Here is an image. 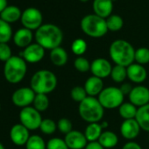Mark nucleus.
<instances>
[{
  "instance_id": "2",
  "label": "nucleus",
  "mask_w": 149,
  "mask_h": 149,
  "mask_svg": "<svg viewBox=\"0 0 149 149\" xmlns=\"http://www.w3.org/2000/svg\"><path fill=\"white\" fill-rule=\"evenodd\" d=\"M135 50L133 46L125 40H116L109 47V54L115 65L128 67L134 62Z\"/></svg>"
},
{
  "instance_id": "36",
  "label": "nucleus",
  "mask_w": 149,
  "mask_h": 149,
  "mask_svg": "<svg viewBox=\"0 0 149 149\" xmlns=\"http://www.w3.org/2000/svg\"><path fill=\"white\" fill-rule=\"evenodd\" d=\"M40 130L46 135H51L57 130V123L51 118H44L40 126Z\"/></svg>"
},
{
  "instance_id": "39",
  "label": "nucleus",
  "mask_w": 149,
  "mask_h": 149,
  "mask_svg": "<svg viewBox=\"0 0 149 149\" xmlns=\"http://www.w3.org/2000/svg\"><path fill=\"white\" fill-rule=\"evenodd\" d=\"M12 56L13 54L10 46L7 43H0V61L6 62Z\"/></svg>"
},
{
  "instance_id": "18",
  "label": "nucleus",
  "mask_w": 149,
  "mask_h": 149,
  "mask_svg": "<svg viewBox=\"0 0 149 149\" xmlns=\"http://www.w3.org/2000/svg\"><path fill=\"white\" fill-rule=\"evenodd\" d=\"M88 97H97L102 92L104 88V81L101 78L91 76L84 83V85Z\"/></svg>"
},
{
  "instance_id": "33",
  "label": "nucleus",
  "mask_w": 149,
  "mask_h": 149,
  "mask_svg": "<svg viewBox=\"0 0 149 149\" xmlns=\"http://www.w3.org/2000/svg\"><path fill=\"white\" fill-rule=\"evenodd\" d=\"M71 51L77 57L83 56V54L87 51V42L81 38L76 39L71 44Z\"/></svg>"
},
{
  "instance_id": "14",
  "label": "nucleus",
  "mask_w": 149,
  "mask_h": 149,
  "mask_svg": "<svg viewBox=\"0 0 149 149\" xmlns=\"http://www.w3.org/2000/svg\"><path fill=\"white\" fill-rule=\"evenodd\" d=\"M64 140L69 149H84L89 143L84 133L77 130H72L66 134Z\"/></svg>"
},
{
  "instance_id": "43",
  "label": "nucleus",
  "mask_w": 149,
  "mask_h": 149,
  "mask_svg": "<svg viewBox=\"0 0 149 149\" xmlns=\"http://www.w3.org/2000/svg\"><path fill=\"white\" fill-rule=\"evenodd\" d=\"M7 0H0V13L7 7Z\"/></svg>"
},
{
  "instance_id": "27",
  "label": "nucleus",
  "mask_w": 149,
  "mask_h": 149,
  "mask_svg": "<svg viewBox=\"0 0 149 149\" xmlns=\"http://www.w3.org/2000/svg\"><path fill=\"white\" fill-rule=\"evenodd\" d=\"M110 77L114 83L123 84L127 78V68L119 65H114L112 67Z\"/></svg>"
},
{
  "instance_id": "17",
  "label": "nucleus",
  "mask_w": 149,
  "mask_h": 149,
  "mask_svg": "<svg viewBox=\"0 0 149 149\" xmlns=\"http://www.w3.org/2000/svg\"><path fill=\"white\" fill-rule=\"evenodd\" d=\"M147 71L146 68L140 64L133 62L127 67V78L133 84H141L146 80Z\"/></svg>"
},
{
  "instance_id": "47",
  "label": "nucleus",
  "mask_w": 149,
  "mask_h": 149,
  "mask_svg": "<svg viewBox=\"0 0 149 149\" xmlns=\"http://www.w3.org/2000/svg\"><path fill=\"white\" fill-rule=\"evenodd\" d=\"M0 110H1V104H0Z\"/></svg>"
},
{
  "instance_id": "13",
  "label": "nucleus",
  "mask_w": 149,
  "mask_h": 149,
  "mask_svg": "<svg viewBox=\"0 0 149 149\" xmlns=\"http://www.w3.org/2000/svg\"><path fill=\"white\" fill-rule=\"evenodd\" d=\"M45 48L38 43H32L21 52L20 56L28 63L40 62L45 56Z\"/></svg>"
},
{
  "instance_id": "41",
  "label": "nucleus",
  "mask_w": 149,
  "mask_h": 149,
  "mask_svg": "<svg viewBox=\"0 0 149 149\" xmlns=\"http://www.w3.org/2000/svg\"><path fill=\"white\" fill-rule=\"evenodd\" d=\"M119 88H120L121 91L123 92V94L125 96V95H129V94H130V92H131V91L132 90L133 87H132L130 84L125 83V84H123Z\"/></svg>"
},
{
  "instance_id": "19",
  "label": "nucleus",
  "mask_w": 149,
  "mask_h": 149,
  "mask_svg": "<svg viewBox=\"0 0 149 149\" xmlns=\"http://www.w3.org/2000/svg\"><path fill=\"white\" fill-rule=\"evenodd\" d=\"M13 42L14 44L21 48H26L29 45L32 44L33 34V32L27 28H19L16 31V33L13 34Z\"/></svg>"
},
{
  "instance_id": "11",
  "label": "nucleus",
  "mask_w": 149,
  "mask_h": 149,
  "mask_svg": "<svg viewBox=\"0 0 149 149\" xmlns=\"http://www.w3.org/2000/svg\"><path fill=\"white\" fill-rule=\"evenodd\" d=\"M112 67L113 66L107 59L99 57L92 61L91 65V72L92 76L104 79L111 76Z\"/></svg>"
},
{
  "instance_id": "10",
  "label": "nucleus",
  "mask_w": 149,
  "mask_h": 149,
  "mask_svg": "<svg viewBox=\"0 0 149 149\" xmlns=\"http://www.w3.org/2000/svg\"><path fill=\"white\" fill-rule=\"evenodd\" d=\"M36 93L31 87H22L16 90L12 95V101L13 104L21 109L33 104Z\"/></svg>"
},
{
  "instance_id": "6",
  "label": "nucleus",
  "mask_w": 149,
  "mask_h": 149,
  "mask_svg": "<svg viewBox=\"0 0 149 149\" xmlns=\"http://www.w3.org/2000/svg\"><path fill=\"white\" fill-rule=\"evenodd\" d=\"M80 25L82 31L91 38H102L108 33L106 20L95 13L84 16Z\"/></svg>"
},
{
  "instance_id": "42",
  "label": "nucleus",
  "mask_w": 149,
  "mask_h": 149,
  "mask_svg": "<svg viewBox=\"0 0 149 149\" xmlns=\"http://www.w3.org/2000/svg\"><path fill=\"white\" fill-rule=\"evenodd\" d=\"M84 149H104V148L99 144L98 141H95V142H89Z\"/></svg>"
},
{
  "instance_id": "46",
  "label": "nucleus",
  "mask_w": 149,
  "mask_h": 149,
  "mask_svg": "<svg viewBox=\"0 0 149 149\" xmlns=\"http://www.w3.org/2000/svg\"><path fill=\"white\" fill-rule=\"evenodd\" d=\"M111 1H112V2H114V1H116V0H111Z\"/></svg>"
},
{
  "instance_id": "7",
  "label": "nucleus",
  "mask_w": 149,
  "mask_h": 149,
  "mask_svg": "<svg viewBox=\"0 0 149 149\" xmlns=\"http://www.w3.org/2000/svg\"><path fill=\"white\" fill-rule=\"evenodd\" d=\"M97 99L104 110L118 109V107L124 103L125 95L119 87L109 86L102 91L98 95Z\"/></svg>"
},
{
  "instance_id": "38",
  "label": "nucleus",
  "mask_w": 149,
  "mask_h": 149,
  "mask_svg": "<svg viewBox=\"0 0 149 149\" xmlns=\"http://www.w3.org/2000/svg\"><path fill=\"white\" fill-rule=\"evenodd\" d=\"M47 149H69L64 140L61 138H52L47 142Z\"/></svg>"
},
{
  "instance_id": "3",
  "label": "nucleus",
  "mask_w": 149,
  "mask_h": 149,
  "mask_svg": "<svg viewBox=\"0 0 149 149\" xmlns=\"http://www.w3.org/2000/svg\"><path fill=\"white\" fill-rule=\"evenodd\" d=\"M58 84L55 74L48 69L36 71L31 78L30 87L36 94H49L53 92Z\"/></svg>"
},
{
  "instance_id": "45",
  "label": "nucleus",
  "mask_w": 149,
  "mask_h": 149,
  "mask_svg": "<svg viewBox=\"0 0 149 149\" xmlns=\"http://www.w3.org/2000/svg\"><path fill=\"white\" fill-rule=\"evenodd\" d=\"M81 2H83V3H86V2H88L89 0H80Z\"/></svg>"
},
{
  "instance_id": "40",
  "label": "nucleus",
  "mask_w": 149,
  "mask_h": 149,
  "mask_svg": "<svg viewBox=\"0 0 149 149\" xmlns=\"http://www.w3.org/2000/svg\"><path fill=\"white\" fill-rule=\"evenodd\" d=\"M122 149H142L141 146L135 141H127L122 147Z\"/></svg>"
},
{
  "instance_id": "32",
  "label": "nucleus",
  "mask_w": 149,
  "mask_h": 149,
  "mask_svg": "<svg viewBox=\"0 0 149 149\" xmlns=\"http://www.w3.org/2000/svg\"><path fill=\"white\" fill-rule=\"evenodd\" d=\"M134 62L142 66L149 63V48L142 47L135 50Z\"/></svg>"
},
{
  "instance_id": "4",
  "label": "nucleus",
  "mask_w": 149,
  "mask_h": 149,
  "mask_svg": "<svg viewBox=\"0 0 149 149\" xmlns=\"http://www.w3.org/2000/svg\"><path fill=\"white\" fill-rule=\"evenodd\" d=\"M78 112L81 118L88 124L99 123L104 118V108L102 106L97 97H87L79 104Z\"/></svg>"
},
{
  "instance_id": "25",
  "label": "nucleus",
  "mask_w": 149,
  "mask_h": 149,
  "mask_svg": "<svg viewBox=\"0 0 149 149\" xmlns=\"http://www.w3.org/2000/svg\"><path fill=\"white\" fill-rule=\"evenodd\" d=\"M98 142L104 149L113 148L118 143V137L114 132L104 131L98 139Z\"/></svg>"
},
{
  "instance_id": "16",
  "label": "nucleus",
  "mask_w": 149,
  "mask_h": 149,
  "mask_svg": "<svg viewBox=\"0 0 149 149\" xmlns=\"http://www.w3.org/2000/svg\"><path fill=\"white\" fill-rule=\"evenodd\" d=\"M10 138L13 143L16 146H26L30 138L29 130L20 123L16 124L11 128Z\"/></svg>"
},
{
  "instance_id": "34",
  "label": "nucleus",
  "mask_w": 149,
  "mask_h": 149,
  "mask_svg": "<svg viewBox=\"0 0 149 149\" xmlns=\"http://www.w3.org/2000/svg\"><path fill=\"white\" fill-rule=\"evenodd\" d=\"M91 62L84 56H78L74 61V67L77 71L80 73H87L91 71Z\"/></svg>"
},
{
  "instance_id": "26",
  "label": "nucleus",
  "mask_w": 149,
  "mask_h": 149,
  "mask_svg": "<svg viewBox=\"0 0 149 149\" xmlns=\"http://www.w3.org/2000/svg\"><path fill=\"white\" fill-rule=\"evenodd\" d=\"M137 111H138V107H136L131 102H127V103L124 102L118 107V114L124 120L135 118Z\"/></svg>"
},
{
  "instance_id": "28",
  "label": "nucleus",
  "mask_w": 149,
  "mask_h": 149,
  "mask_svg": "<svg viewBox=\"0 0 149 149\" xmlns=\"http://www.w3.org/2000/svg\"><path fill=\"white\" fill-rule=\"evenodd\" d=\"M13 37L11 25L0 19V43H8Z\"/></svg>"
},
{
  "instance_id": "20",
  "label": "nucleus",
  "mask_w": 149,
  "mask_h": 149,
  "mask_svg": "<svg viewBox=\"0 0 149 149\" xmlns=\"http://www.w3.org/2000/svg\"><path fill=\"white\" fill-rule=\"evenodd\" d=\"M92 6L96 15L104 19L111 15L113 10V2L111 0H94Z\"/></svg>"
},
{
  "instance_id": "23",
  "label": "nucleus",
  "mask_w": 149,
  "mask_h": 149,
  "mask_svg": "<svg viewBox=\"0 0 149 149\" xmlns=\"http://www.w3.org/2000/svg\"><path fill=\"white\" fill-rule=\"evenodd\" d=\"M103 132H104L103 127L99 122V123L88 124L84 133L88 142H95V141H98Z\"/></svg>"
},
{
  "instance_id": "35",
  "label": "nucleus",
  "mask_w": 149,
  "mask_h": 149,
  "mask_svg": "<svg viewBox=\"0 0 149 149\" xmlns=\"http://www.w3.org/2000/svg\"><path fill=\"white\" fill-rule=\"evenodd\" d=\"M70 97L73 101L80 104L88 97V95L84 86H74L70 91Z\"/></svg>"
},
{
  "instance_id": "44",
  "label": "nucleus",
  "mask_w": 149,
  "mask_h": 149,
  "mask_svg": "<svg viewBox=\"0 0 149 149\" xmlns=\"http://www.w3.org/2000/svg\"><path fill=\"white\" fill-rule=\"evenodd\" d=\"M0 149H6V147H5V146L0 142Z\"/></svg>"
},
{
  "instance_id": "22",
  "label": "nucleus",
  "mask_w": 149,
  "mask_h": 149,
  "mask_svg": "<svg viewBox=\"0 0 149 149\" xmlns=\"http://www.w3.org/2000/svg\"><path fill=\"white\" fill-rule=\"evenodd\" d=\"M21 15H22V12L18 6H8L1 13H0V19L11 24L20 19Z\"/></svg>"
},
{
  "instance_id": "15",
  "label": "nucleus",
  "mask_w": 149,
  "mask_h": 149,
  "mask_svg": "<svg viewBox=\"0 0 149 149\" xmlns=\"http://www.w3.org/2000/svg\"><path fill=\"white\" fill-rule=\"evenodd\" d=\"M119 131L121 136L124 139H127L128 141H132L139 136L141 128L137 120L135 118H132L124 120L121 123Z\"/></svg>"
},
{
  "instance_id": "1",
  "label": "nucleus",
  "mask_w": 149,
  "mask_h": 149,
  "mask_svg": "<svg viewBox=\"0 0 149 149\" xmlns=\"http://www.w3.org/2000/svg\"><path fill=\"white\" fill-rule=\"evenodd\" d=\"M36 43L43 48L53 50L58 47L63 40V33L61 29L54 24H44L35 33Z\"/></svg>"
},
{
  "instance_id": "48",
  "label": "nucleus",
  "mask_w": 149,
  "mask_h": 149,
  "mask_svg": "<svg viewBox=\"0 0 149 149\" xmlns=\"http://www.w3.org/2000/svg\"><path fill=\"white\" fill-rule=\"evenodd\" d=\"M148 139H149V134H148Z\"/></svg>"
},
{
  "instance_id": "31",
  "label": "nucleus",
  "mask_w": 149,
  "mask_h": 149,
  "mask_svg": "<svg viewBox=\"0 0 149 149\" xmlns=\"http://www.w3.org/2000/svg\"><path fill=\"white\" fill-rule=\"evenodd\" d=\"M26 149H47V143L40 135H32L26 144Z\"/></svg>"
},
{
  "instance_id": "12",
  "label": "nucleus",
  "mask_w": 149,
  "mask_h": 149,
  "mask_svg": "<svg viewBox=\"0 0 149 149\" xmlns=\"http://www.w3.org/2000/svg\"><path fill=\"white\" fill-rule=\"evenodd\" d=\"M129 102L136 107H141L149 104V89L144 85L133 86L130 94L128 95Z\"/></svg>"
},
{
  "instance_id": "29",
  "label": "nucleus",
  "mask_w": 149,
  "mask_h": 149,
  "mask_svg": "<svg viewBox=\"0 0 149 149\" xmlns=\"http://www.w3.org/2000/svg\"><path fill=\"white\" fill-rule=\"evenodd\" d=\"M105 20H106V25H107L108 31L118 32V31L121 30L123 26H124L123 19L119 15H117V14L111 15Z\"/></svg>"
},
{
  "instance_id": "21",
  "label": "nucleus",
  "mask_w": 149,
  "mask_h": 149,
  "mask_svg": "<svg viewBox=\"0 0 149 149\" xmlns=\"http://www.w3.org/2000/svg\"><path fill=\"white\" fill-rule=\"evenodd\" d=\"M49 58L51 62L56 67H63L67 64L68 60V54L67 51L61 47H58L50 51Z\"/></svg>"
},
{
  "instance_id": "5",
  "label": "nucleus",
  "mask_w": 149,
  "mask_h": 149,
  "mask_svg": "<svg viewBox=\"0 0 149 149\" xmlns=\"http://www.w3.org/2000/svg\"><path fill=\"white\" fill-rule=\"evenodd\" d=\"M27 71L26 61L21 57L13 55L4 66V76L10 84H19L26 77Z\"/></svg>"
},
{
  "instance_id": "8",
  "label": "nucleus",
  "mask_w": 149,
  "mask_h": 149,
  "mask_svg": "<svg viewBox=\"0 0 149 149\" xmlns=\"http://www.w3.org/2000/svg\"><path fill=\"white\" fill-rule=\"evenodd\" d=\"M42 117L40 111H38L33 106H27L21 109L19 112V120L25 127L29 131H34L40 129L42 122Z\"/></svg>"
},
{
  "instance_id": "30",
  "label": "nucleus",
  "mask_w": 149,
  "mask_h": 149,
  "mask_svg": "<svg viewBox=\"0 0 149 149\" xmlns=\"http://www.w3.org/2000/svg\"><path fill=\"white\" fill-rule=\"evenodd\" d=\"M49 99L47 95L46 94H36L33 105V107L40 112L45 111L48 109L49 107Z\"/></svg>"
},
{
  "instance_id": "24",
  "label": "nucleus",
  "mask_w": 149,
  "mask_h": 149,
  "mask_svg": "<svg viewBox=\"0 0 149 149\" xmlns=\"http://www.w3.org/2000/svg\"><path fill=\"white\" fill-rule=\"evenodd\" d=\"M141 130L149 132V104L139 107L135 117Z\"/></svg>"
},
{
  "instance_id": "37",
  "label": "nucleus",
  "mask_w": 149,
  "mask_h": 149,
  "mask_svg": "<svg viewBox=\"0 0 149 149\" xmlns=\"http://www.w3.org/2000/svg\"><path fill=\"white\" fill-rule=\"evenodd\" d=\"M57 129L63 134H68L73 130V124L68 118H61L57 122Z\"/></svg>"
},
{
  "instance_id": "9",
  "label": "nucleus",
  "mask_w": 149,
  "mask_h": 149,
  "mask_svg": "<svg viewBox=\"0 0 149 149\" xmlns=\"http://www.w3.org/2000/svg\"><path fill=\"white\" fill-rule=\"evenodd\" d=\"M20 20L25 28L33 31L39 29L42 26L43 16L39 9L35 7H29L22 12Z\"/></svg>"
}]
</instances>
